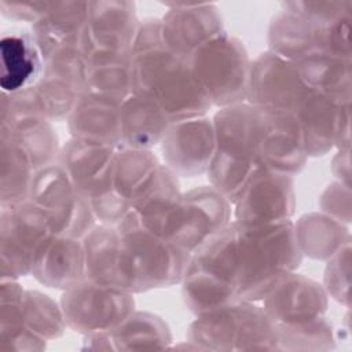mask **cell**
<instances>
[{
  "label": "cell",
  "mask_w": 352,
  "mask_h": 352,
  "mask_svg": "<svg viewBox=\"0 0 352 352\" xmlns=\"http://www.w3.org/2000/svg\"><path fill=\"white\" fill-rule=\"evenodd\" d=\"M302 258L293 220L260 226L232 220L205 239L190 261L231 283L241 301L260 302Z\"/></svg>",
  "instance_id": "6da1fadb"
},
{
  "label": "cell",
  "mask_w": 352,
  "mask_h": 352,
  "mask_svg": "<svg viewBox=\"0 0 352 352\" xmlns=\"http://www.w3.org/2000/svg\"><path fill=\"white\" fill-rule=\"evenodd\" d=\"M214 154L208 170L209 184L231 204L260 166L264 114L248 102L219 109L213 117Z\"/></svg>",
  "instance_id": "7a4b0ae2"
},
{
  "label": "cell",
  "mask_w": 352,
  "mask_h": 352,
  "mask_svg": "<svg viewBox=\"0 0 352 352\" xmlns=\"http://www.w3.org/2000/svg\"><path fill=\"white\" fill-rule=\"evenodd\" d=\"M133 94L150 96L170 122L204 117L213 107L190 59L166 47L132 55Z\"/></svg>",
  "instance_id": "3957f363"
},
{
  "label": "cell",
  "mask_w": 352,
  "mask_h": 352,
  "mask_svg": "<svg viewBox=\"0 0 352 352\" xmlns=\"http://www.w3.org/2000/svg\"><path fill=\"white\" fill-rule=\"evenodd\" d=\"M117 227L121 238V271L128 293H146L182 282L190 253L147 230L133 210Z\"/></svg>",
  "instance_id": "277c9868"
},
{
  "label": "cell",
  "mask_w": 352,
  "mask_h": 352,
  "mask_svg": "<svg viewBox=\"0 0 352 352\" xmlns=\"http://www.w3.org/2000/svg\"><path fill=\"white\" fill-rule=\"evenodd\" d=\"M186 341L198 351H278V326L258 302L238 301L195 316Z\"/></svg>",
  "instance_id": "5b68a950"
},
{
  "label": "cell",
  "mask_w": 352,
  "mask_h": 352,
  "mask_svg": "<svg viewBox=\"0 0 352 352\" xmlns=\"http://www.w3.org/2000/svg\"><path fill=\"white\" fill-rule=\"evenodd\" d=\"M117 147L70 138L62 144L58 164L77 191L85 197L98 223L117 226L131 206L113 188Z\"/></svg>",
  "instance_id": "8992f818"
},
{
  "label": "cell",
  "mask_w": 352,
  "mask_h": 352,
  "mask_svg": "<svg viewBox=\"0 0 352 352\" xmlns=\"http://www.w3.org/2000/svg\"><path fill=\"white\" fill-rule=\"evenodd\" d=\"M188 59L212 106L221 109L246 102L252 59L238 37L226 32Z\"/></svg>",
  "instance_id": "52a82bcc"
},
{
  "label": "cell",
  "mask_w": 352,
  "mask_h": 352,
  "mask_svg": "<svg viewBox=\"0 0 352 352\" xmlns=\"http://www.w3.org/2000/svg\"><path fill=\"white\" fill-rule=\"evenodd\" d=\"M54 234L48 217L30 201L0 205V279L30 275L38 249Z\"/></svg>",
  "instance_id": "ba28073f"
},
{
  "label": "cell",
  "mask_w": 352,
  "mask_h": 352,
  "mask_svg": "<svg viewBox=\"0 0 352 352\" xmlns=\"http://www.w3.org/2000/svg\"><path fill=\"white\" fill-rule=\"evenodd\" d=\"M29 201L44 212L55 234L82 239L98 224L88 199L58 162L36 172Z\"/></svg>",
  "instance_id": "9c48e42d"
},
{
  "label": "cell",
  "mask_w": 352,
  "mask_h": 352,
  "mask_svg": "<svg viewBox=\"0 0 352 352\" xmlns=\"http://www.w3.org/2000/svg\"><path fill=\"white\" fill-rule=\"evenodd\" d=\"M135 294L82 279L62 292L60 307L67 329L81 336L106 333L136 309Z\"/></svg>",
  "instance_id": "30bf717a"
},
{
  "label": "cell",
  "mask_w": 352,
  "mask_h": 352,
  "mask_svg": "<svg viewBox=\"0 0 352 352\" xmlns=\"http://www.w3.org/2000/svg\"><path fill=\"white\" fill-rule=\"evenodd\" d=\"M136 4L126 0L88 1L82 51L88 62L131 58L139 28Z\"/></svg>",
  "instance_id": "8fae6325"
},
{
  "label": "cell",
  "mask_w": 352,
  "mask_h": 352,
  "mask_svg": "<svg viewBox=\"0 0 352 352\" xmlns=\"http://www.w3.org/2000/svg\"><path fill=\"white\" fill-rule=\"evenodd\" d=\"M296 206L294 177L258 168L232 202V220L246 226L290 221Z\"/></svg>",
  "instance_id": "7c38bea8"
},
{
  "label": "cell",
  "mask_w": 352,
  "mask_h": 352,
  "mask_svg": "<svg viewBox=\"0 0 352 352\" xmlns=\"http://www.w3.org/2000/svg\"><path fill=\"white\" fill-rule=\"evenodd\" d=\"M309 91L292 62L270 51L252 60L246 102L256 109L296 117Z\"/></svg>",
  "instance_id": "4fadbf2b"
},
{
  "label": "cell",
  "mask_w": 352,
  "mask_h": 352,
  "mask_svg": "<svg viewBox=\"0 0 352 352\" xmlns=\"http://www.w3.org/2000/svg\"><path fill=\"white\" fill-rule=\"evenodd\" d=\"M131 210L147 230L176 245L187 214L179 177L161 164L153 180L132 201Z\"/></svg>",
  "instance_id": "5bb4252c"
},
{
  "label": "cell",
  "mask_w": 352,
  "mask_h": 352,
  "mask_svg": "<svg viewBox=\"0 0 352 352\" xmlns=\"http://www.w3.org/2000/svg\"><path fill=\"white\" fill-rule=\"evenodd\" d=\"M162 164L177 177L206 175L214 154V129L208 116L172 122L160 143Z\"/></svg>",
  "instance_id": "9a60e30c"
},
{
  "label": "cell",
  "mask_w": 352,
  "mask_h": 352,
  "mask_svg": "<svg viewBox=\"0 0 352 352\" xmlns=\"http://www.w3.org/2000/svg\"><path fill=\"white\" fill-rule=\"evenodd\" d=\"M161 25L165 47L184 58L226 33L223 15L213 3L169 4Z\"/></svg>",
  "instance_id": "2e32d148"
},
{
  "label": "cell",
  "mask_w": 352,
  "mask_h": 352,
  "mask_svg": "<svg viewBox=\"0 0 352 352\" xmlns=\"http://www.w3.org/2000/svg\"><path fill=\"white\" fill-rule=\"evenodd\" d=\"M329 300L322 283L294 271L260 302L276 324H292L324 316Z\"/></svg>",
  "instance_id": "e0dca14e"
},
{
  "label": "cell",
  "mask_w": 352,
  "mask_h": 352,
  "mask_svg": "<svg viewBox=\"0 0 352 352\" xmlns=\"http://www.w3.org/2000/svg\"><path fill=\"white\" fill-rule=\"evenodd\" d=\"M263 114L260 166L293 177L297 176L309 158L300 122L292 114L270 111H263Z\"/></svg>",
  "instance_id": "ac0fdd59"
},
{
  "label": "cell",
  "mask_w": 352,
  "mask_h": 352,
  "mask_svg": "<svg viewBox=\"0 0 352 352\" xmlns=\"http://www.w3.org/2000/svg\"><path fill=\"white\" fill-rule=\"evenodd\" d=\"M1 92L14 94L34 87L44 76L45 60L29 28L4 30L0 37Z\"/></svg>",
  "instance_id": "d6986e66"
},
{
  "label": "cell",
  "mask_w": 352,
  "mask_h": 352,
  "mask_svg": "<svg viewBox=\"0 0 352 352\" xmlns=\"http://www.w3.org/2000/svg\"><path fill=\"white\" fill-rule=\"evenodd\" d=\"M187 214L176 245L192 253L205 239L232 221V204L210 184L184 191Z\"/></svg>",
  "instance_id": "ffe728a7"
},
{
  "label": "cell",
  "mask_w": 352,
  "mask_h": 352,
  "mask_svg": "<svg viewBox=\"0 0 352 352\" xmlns=\"http://www.w3.org/2000/svg\"><path fill=\"white\" fill-rule=\"evenodd\" d=\"M30 275L43 286L67 290L85 278V254L81 238L54 234L38 249Z\"/></svg>",
  "instance_id": "44dd1931"
},
{
  "label": "cell",
  "mask_w": 352,
  "mask_h": 352,
  "mask_svg": "<svg viewBox=\"0 0 352 352\" xmlns=\"http://www.w3.org/2000/svg\"><path fill=\"white\" fill-rule=\"evenodd\" d=\"M124 100L85 92L67 118L70 138L121 147V104Z\"/></svg>",
  "instance_id": "7402d4cb"
},
{
  "label": "cell",
  "mask_w": 352,
  "mask_h": 352,
  "mask_svg": "<svg viewBox=\"0 0 352 352\" xmlns=\"http://www.w3.org/2000/svg\"><path fill=\"white\" fill-rule=\"evenodd\" d=\"M348 104L351 103L309 91L296 114L304 133L308 157H322L336 148L341 116Z\"/></svg>",
  "instance_id": "603a6c76"
},
{
  "label": "cell",
  "mask_w": 352,
  "mask_h": 352,
  "mask_svg": "<svg viewBox=\"0 0 352 352\" xmlns=\"http://www.w3.org/2000/svg\"><path fill=\"white\" fill-rule=\"evenodd\" d=\"M88 1L48 3L44 16L30 26L44 60L63 45L82 47Z\"/></svg>",
  "instance_id": "cb8c5ba5"
},
{
  "label": "cell",
  "mask_w": 352,
  "mask_h": 352,
  "mask_svg": "<svg viewBox=\"0 0 352 352\" xmlns=\"http://www.w3.org/2000/svg\"><path fill=\"white\" fill-rule=\"evenodd\" d=\"M301 81L312 91L342 103L352 99V58L315 51L292 62Z\"/></svg>",
  "instance_id": "d4e9b609"
},
{
  "label": "cell",
  "mask_w": 352,
  "mask_h": 352,
  "mask_svg": "<svg viewBox=\"0 0 352 352\" xmlns=\"http://www.w3.org/2000/svg\"><path fill=\"white\" fill-rule=\"evenodd\" d=\"M82 245L85 279L104 287L126 292L121 271V238L118 227L98 223L82 238Z\"/></svg>",
  "instance_id": "484cf974"
},
{
  "label": "cell",
  "mask_w": 352,
  "mask_h": 352,
  "mask_svg": "<svg viewBox=\"0 0 352 352\" xmlns=\"http://www.w3.org/2000/svg\"><path fill=\"white\" fill-rule=\"evenodd\" d=\"M170 124L150 96L132 94L121 104V147L153 150Z\"/></svg>",
  "instance_id": "4316f807"
},
{
  "label": "cell",
  "mask_w": 352,
  "mask_h": 352,
  "mask_svg": "<svg viewBox=\"0 0 352 352\" xmlns=\"http://www.w3.org/2000/svg\"><path fill=\"white\" fill-rule=\"evenodd\" d=\"M296 241L302 257L327 261L351 243L349 226L319 212L293 220Z\"/></svg>",
  "instance_id": "83f0119b"
},
{
  "label": "cell",
  "mask_w": 352,
  "mask_h": 352,
  "mask_svg": "<svg viewBox=\"0 0 352 352\" xmlns=\"http://www.w3.org/2000/svg\"><path fill=\"white\" fill-rule=\"evenodd\" d=\"M267 44V51L289 62H294L308 54L320 51L319 29L282 7L270 19Z\"/></svg>",
  "instance_id": "f1b7e54d"
},
{
  "label": "cell",
  "mask_w": 352,
  "mask_h": 352,
  "mask_svg": "<svg viewBox=\"0 0 352 352\" xmlns=\"http://www.w3.org/2000/svg\"><path fill=\"white\" fill-rule=\"evenodd\" d=\"M109 351L166 349L173 341L168 323L158 315L135 309L113 330L103 333Z\"/></svg>",
  "instance_id": "f546056e"
},
{
  "label": "cell",
  "mask_w": 352,
  "mask_h": 352,
  "mask_svg": "<svg viewBox=\"0 0 352 352\" xmlns=\"http://www.w3.org/2000/svg\"><path fill=\"white\" fill-rule=\"evenodd\" d=\"M180 285L184 305L194 316L206 315L241 301L231 283L191 261Z\"/></svg>",
  "instance_id": "4dcf8cb0"
},
{
  "label": "cell",
  "mask_w": 352,
  "mask_h": 352,
  "mask_svg": "<svg viewBox=\"0 0 352 352\" xmlns=\"http://www.w3.org/2000/svg\"><path fill=\"white\" fill-rule=\"evenodd\" d=\"M36 172L29 155L0 129V205L29 201Z\"/></svg>",
  "instance_id": "1f68e13d"
},
{
  "label": "cell",
  "mask_w": 352,
  "mask_h": 352,
  "mask_svg": "<svg viewBox=\"0 0 352 352\" xmlns=\"http://www.w3.org/2000/svg\"><path fill=\"white\" fill-rule=\"evenodd\" d=\"M161 160L153 150L118 147L113 168V188L129 206L135 197L153 180Z\"/></svg>",
  "instance_id": "d6a6232c"
},
{
  "label": "cell",
  "mask_w": 352,
  "mask_h": 352,
  "mask_svg": "<svg viewBox=\"0 0 352 352\" xmlns=\"http://www.w3.org/2000/svg\"><path fill=\"white\" fill-rule=\"evenodd\" d=\"M29 155L37 170L58 162L62 144L54 122L45 118H29L11 126L0 125Z\"/></svg>",
  "instance_id": "836d02e7"
},
{
  "label": "cell",
  "mask_w": 352,
  "mask_h": 352,
  "mask_svg": "<svg viewBox=\"0 0 352 352\" xmlns=\"http://www.w3.org/2000/svg\"><path fill=\"white\" fill-rule=\"evenodd\" d=\"M23 324L29 331L45 341L60 338L67 329L60 302L33 289H26L25 292Z\"/></svg>",
  "instance_id": "e575fe53"
},
{
  "label": "cell",
  "mask_w": 352,
  "mask_h": 352,
  "mask_svg": "<svg viewBox=\"0 0 352 352\" xmlns=\"http://www.w3.org/2000/svg\"><path fill=\"white\" fill-rule=\"evenodd\" d=\"M278 326V351H330L334 349L337 334L330 320L320 316L312 320L276 324Z\"/></svg>",
  "instance_id": "d590c367"
},
{
  "label": "cell",
  "mask_w": 352,
  "mask_h": 352,
  "mask_svg": "<svg viewBox=\"0 0 352 352\" xmlns=\"http://www.w3.org/2000/svg\"><path fill=\"white\" fill-rule=\"evenodd\" d=\"M132 56L88 62L87 92L125 100L133 94Z\"/></svg>",
  "instance_id": "8d00e7d4"
},
{
  "label": "cell",
  "mask_w": 352,
  "mask_h": 352,
  "mask_svg": "<svg viewBox=\"0 0 352 352\" xmlns=\"http://www.w3.org/2000/svg\"><path fill=\"white\" fill-rule=\"evenodd\" d=\"M87 72L88 63L78 44L63 45L45 59L44 76L66 82L81 95L87 92Z\"/></svg>",
  "instance_id": "74e56055"
},
{
  "label": "cell",
  "mask_w": 352,
  "mask_h": 352,
  "mask_svg": "<svg viewBox=\"0 0 352 352\" xmlns=\"http://www.w3.org/2000/svg\"><path fill=\"white\" fill-rule=\"evenodd\" d=\"M43 117L51 122L67 121L81 94L66 82L50 76H43L34 85Z\"/></svg>",
  "instance_id": "f35d334b"
},
{
  "label": "cell",
  "mask_w": 352,
  "mask_h": 352,
  "mask_svg": "<svg viewBox=\"0 0 352 352\" xmlns=\"http://www.w3.org/2000/svg\"><path fill=\"white\" fill-rule=\"evenodd\" d=\"M25 292L18 279H0V348L28 330L23 324Z\"/></svg>",
  "instance_id": "ab89813d"
},
{
  "label": "cell",
  "mask_w": 352,
  "mask_h": 352,
  "mask_svg": "<svg viewBox=\"0 0 352 352\" xmlns=\"http://www.w3.org/2000/svg\"><path fill=\"white\" fill-rule=\"evenodd\" d=\"M282 7L304 18L307 22L318 29H322L342 15L352 12L351 0H329V1H311L294 0L282 3Z\"/></svg>",
  "instance_id": "60d3db41"
},
{
  "label": "cell",
  "mask_w": 352,
  "mask_h": 352,
  "mask_svg": "<svg viewBox=\"0 0 352 352\" xmlns=\"http://www.w3.org/2000/svg\"><path fill=\"white\" fill-rule=\"evenodd\" d=\"M329 298L336 300L344 307H349L351 286V243L326 261L323 282Z\"/></svg>",
  "instance_id": "b9f144b4"
},
{
  "label": "cell",
  "mask_w": 352,
  "mask_h": 352,
  "mask_svg": "<svg viewBox=\"0 0 352 352\" xmlns=\"http://www.w3.org/2000/svg\"><path fill=\"white\" fill-rule=\"evenodd\" d=\"M29 118H44L34 87L14 94L1 92L0 125L11 126Z\"/></svg>",
  "instance_id": "7bdbcfd3"
},
{
  "label": "cell",
  "mask_w": 352,
  "mask_h": 352,
  "mask_svg": "<svg viewBox=\"0 0 352 352\" xmlns=\"http://www.w3.org/2000/svg\"><path fill=\"white\" fill-rule=\"evenodd\" d=\"M320 212L344 224L351 223V186L331 182L319 197Z\"/></svg>",
  "instance_id": "ee69618b"
},
{
  "label": "cell",
  "mask_w": 352,
  "mask_h": 352,
  "mask_svg": "<svg viewBox=\"0 0 352 352\" xmlns=\"http://www.w3.org/2000/svg\"><path fill=\"white\" fill-rule=\"evenodd\" d=\"M48 7V1L0 0V14L15 22H26L30 26L38 22Z\"/></svg>",
  "instance_id": "f6af8a7d"
},
{
  "label": "cell",
  "mask_w": 352,
  "mask_h": 352,
  "mask_svg": "<svg viewBox=\"0 0 352 352\" xmlns=\"http://www.w3.org/2000/svg\"><path fill=\"white\" fill-rule=\"evenodd\" d=\"M162 47H165V43L161 18H146L140 21L132 45V55L155 51Z\"/></svg>",
  "instance_id": "bcb514c9"
},
{
  "label": "cell",
  "mask_w": 352,
  "mask_h": 352,
  "mask_svg": "<svg viewBox=\"0 0 352 352\" xmlns=\"http://www.w3.org/2000/svg\"><path fill=\"white\" fill-rule=\"evenodd\" d=\"M330 168L337 182L351 186V148H336Z\"/></svg>",
  "instance_id": "7dc6e473"
}]
</instances>
